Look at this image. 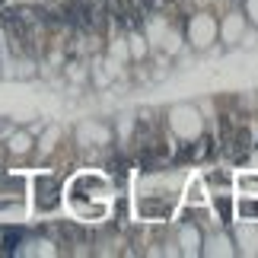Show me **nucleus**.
Instances as JSON below:
<instances>
[{
    "label": "nucleus",
    "instance_id": "4",
    "mask_svg": "<svg viewBox=\"0 0 258 258\" xmlns=\"http://www.w3.org/2000/svg\"><path fill=\"white\" fill-rule=\"evenodd\" d=\"M217 211L223 214V223H230V201H226V198H223V201H217Z\"/></svg>",
    "mask_w": 258,
    "mask_h": 258
},
{
    "label": "nucleus",
    "instance_id": "6",
    "mask_svg": "<svg viewBox=\"0 0 258 258\" xmlns=\"http://www.w3.org/2000/svg\"><path fill=\"white\" fill-rule=\"evenodd\" d=\"M134 4H137V13H144V10L153 4V0H134Z\"/></svg>",
    "mask_w": 258,
    "mask_h": 258
},
{
    "label": "nucleus",
    "instance_id": "2",
    "mask_svg": "<svg viewBox=\"0 0 258 258\" xmlns=\"http://www.w3.org/2000/svg\"><path fill=\"white\" fill-rule=\"evenodd\" d=\"M19 239H23V233H19V230H10V233H4V252H13L16 245H19Z\"/></svg>",
    "mask_w": 258,
    "mask_h": 258
},
{
    "label": "nucleus",
    "instance_id": "5",
    "mask_svg": "<svg viewBox=\"0 0 258 258\" xmlns=\"http://www.w3.org/2000/svg\"><path fill=\"white\" fill-rule=\"evenodd\" d=\"M239 144H249V134L239 131ZM236 160H242V150H236Z\"/></svg>",
    "mask_w": 258,
    "mask_h": 258
},
{
    "label": "nucleus",
    "instance_id": "1",
    "mask_svg": "<svg viewBox=\"0 0 258 258\" xmlns=\"http://www.w3.org/2000/svg\"><path fill=\"white\" fill-rule=\"evenodd\" d=\"M35 188H38V198H35L38 211H54V207L61 204V182H57L54 175H42L35 182Z\"/></svg>",
    "mask_w": 258,
    "mask_h": 258
},
{
    "label": "nucleus",
    "instance_id": "3",
    "mask_svg": "<svg viewBox=\"0 0 258 258\" xmlns=\"http://www.w3.org/2000/svg\"><path fill=\"white\" fill-rule=\"evenodd\" d=\"M239 214H242V217H258V201H249V204L242 201V204H239Z\"/></svg>",
    "mask_w": 258,
    "mask_h": 258
}]
</instances>
